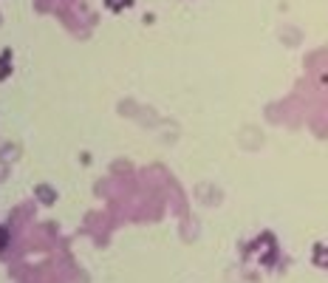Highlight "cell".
<instances>
[{
	"mask_svg": "<svg viewBox=\"0 0 328 283\" xmlns=\"http://www.w3.org/2000/svg\"><path fill=\"white\" fill-rule=\"evenodd\" d=\"M111 3V9H122V6H127V0H108Z\"/></svg>",
	"mask_w": 328,
	"mask_h": 283,
	"instance_id": "1",
	"label": "cell"
}]
</instances>
